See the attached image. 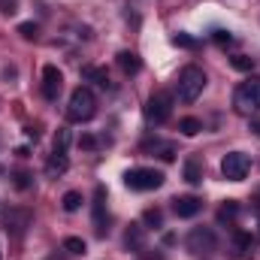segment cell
I'll return each instance as SVG.
<instances>
[{"mask_svg": "<svg viewBox=\"0 0 260 260\" xmlns=\"http://www.w3.org/2000/svg\"><path fill=\"white\" fill-rule=\"evenodd\" d=\"M15 185H18V188H27V173H18V176H15Z\"/></svg>", "mask_w": 260, "mask_h": 260, "instance_id": "26", "label": "cell"}, {"mask_svg": "<svg viewBox=\"0 0 260 260\" xmlns=\"http://www.w3.org/2000/svg\"><path fill=\"white\" fill-rule=\"evenodd\" d=\"M118 67H121L124 73H139L142 61H139V55H136V52H121V55H118Z\"/></svg>", "mask_w": 260, "mask_h": 260, "instance_id": "13", "label": "cell"}, {"mask_svg": "<svg viewBox=\"0 0 260 260\" xmlns=\"http://www.w3.org/2000/svg\"><path fill=\"white\" fill-rule=\"evenodd\" d=\"M236 245H239V251H248L251 248V236L248 233H236Z\"/></svg>", "mask_w": 260, "mask_h": 260, "instance_id": "23", "label": "cell"}, {"mask_svg": "<svg viewBox=\"0 0 260 260\" xmlns=\"http://www.w3.org/2000/svg\"><path fill=\"white\" fill-rule=\"evenodd\" d=\"M67 167H70V160H67V151H64V148H55V151H52V160H49V167H46V170H49V176H58V173H64Z\"/></svg>", "mask_w": 260, "mask_h": 260, "instance_id": "12", "label": "cell"}, {"mask_svg": "<svg viewBox=\"0 0 260 260\" xmlns=\"http://www.w3.org/2000/svg\"><path fill=\"white\" fill-rule=\"evenodd\" d=\"M103 203H106V191H103V188H97V191H94V227H97V233H100V236L106 233V221H103Z\"/></svg>", "mask_w": 260, "mask_h": 260, "instance_id": "10", "label": "cell"}, {"mask_svg": "<svg viewBox=\"0 0 260 260\" xmlns=\"http://www.w3.org/2000/svg\"><path fill=\"white\" fill-rule=\"evenodd\" d=\"M176 46H185V49H191V46H194V40H191V37H185V34H179V37H176Z\"/></svg>", "mask_w": 260, "mask_h": 260, "instance_id": "25", "label": "cell"}, {"mask_svg": "<svg viewBox=\"0 0 260 260\" xmlns=\"http://www.w3.org/2000/svg\"><path fill=\"white\" fill-rule=\"evenodd\" d=\"M170 115H173V94H170V91H154V94L148 97L145 118H148L151 124H164Z\"/></svg>", "mask_w": 260, "mask_h": 260, "instance_id": "5", "label": "cell"}, {"mask_svg": "<svg viewBox=\"0 0 260 260\" xmlns=\"http://www.w3.org/2000/svg\"><path fill=\"white\" fill-rule=\"evenodd\" d=\"M188 248H191L194 254L215 251V236H212V230H194V233L188 236Z\"/></svg>", "mask_w": 260, "mask_h": 260, "instance_id": "8", "label": "cell"}, {"mask_svg": "<svg viewBox=\"0 0 260 260\" xmlns=\"http://www.w3.org/2000/svg\"><path fill=\"white\" fill-rule=\"evenodd\" d=\"M200 209H203V200L200 197H176L173 200V212L179 218H194Z\"/></svg>", "mask_w": 260, "mask_h": 260, "instance_id": "9", "label": "cell"}, {"mask_svg": "<svg viewBox=\"0 0 260 260\" xmlns=\"http://www.w3.org/2000/svg\"><path fill=\"white\" fill-rule=\"evenodd\" d=\"M61 88H64V76H61V70H58L55 64H46L43 67V97H46V100H58Z\"/></svg>", "mask_w": 260, "mask_h": 260, "instance_id": "7", "label": "cell"}, {"mask_svg": "<svg viewBox=\"0 0 260 260\" xmlns=\"http://www.w3.org/2000/svg\"><path fill=\"white\" fill-rule=\"evenodd\" d=\"M215 43H221V46L227 43V46H230V43H233V37H230V30H215Z\"/></svg>", "mask_w": 260, "mask_h": 260, "instance_id": "24", "label": "cell"}, {"mask_svg": "<svg viewBox=\"0 0 260 260\" xmlns=\"http://www.w3.org/2000/svg\"><path fill=\"white\" fill-rule=\"evenodd\" d=\"M79 206H82V194H79V191H67L64 194V209L67 212H76Z\"/></svg>", "mask_w": 260, "mask_h": 260, "instance_id": "18", "label": "cell"}, {"mask_svg": "<svg viewBox=\"0 0 260 260\" xmlns=\"http://www.w3.org/2000/svg\"><path fill=\"white\" fill-rule=\"evenodd\" d=\"M142 221H145L148 227H160V224H164V212H160V209H145Z\"/></svg>", "mask_w": 260, "mask_h": 260, "instance_id": "17", "label": "cell"}, {"mask_svg": "<svg viewBox=\"0 0 260 260\" xmlns=\"http://www.w3.org/2000/svg\"><path fill=\"white\" fill-rule=\"evenodd\" d=\"M236 212H239V206H236V200H230L227 206H221V212H218V221H233V218H236Z\"/></svg>", "mask_w": 260, "mask_h": 260, "instance_id": "19", "label": "cell"}, {"mask_svg": "<svg viewBox=\"0 0 260 260\" xmlns=\"http://www.w3.org/2000/svg\"><path fill=\"white\" fill-rule=\"evenodd\" d=\"M124 185L130 191H157L164 185V173L151 170V167H136V170L124 173Z\"/></svg>", "mask_w": 260, "mask_h": 260, "instance_id": "3", "label": "cell"}, {"mask_svg": "<svg viewBox=\"0 0 260 260\" xmlns=\"http://www.w3.org/2000/svg\"><path fill=\"white\" fill-rule=\"evenodd\" d=\"M82 76H85V79H94L100 88H109V76H106V70H100V67H85Z\"/></svg>", "mask_w": 260, "mask_h": 260, "instance_id": "14", "label": "cell"}, {"mask_svg": "<svg viewBox=\"0 0 260 260\" xmlns=\"http://www.w3.org/2000/svg\"><path fill=\"white\" fill-rule=\"evenodd\" d=\"M64 248L70 251V254H85V239H79V236H67Z\"/></svg>", "mask_w": 260, "mask_h": 260, "instance_id": "16", "label": "cell"}, {"mask_svg": "<svg viewBox=\"0 0 260 260\" xmlns=\"http://www.w3.org/2000/svg\"><path fill=\"white\" fill-rule=\"evenodd\" d=\"M185 182L188 185H200L203 182V164H200V157H188L185 160Z\"/></svg>", "mask_w": 260, "mask_h": 260, "instance_id": "11", "label": "cell"}, {"mask_svg": "<svg viewBox=\"0 0 260 260\" xmlns=\"http://www.w3.org/2000/svg\"><path fill=\"white\" fill-rule=\"evenodd\" d=\"M82 148H94V139L91 136H82Z\"/></svg>", "mask_w": 260, "mask_h": 260, "instance_id": "27", "label": "cell"}, {"mask_svg": "<svg viewBox=\"0 0 260 260\" xmlns=\"http://www.w3.org/2000/svg\"><path fill=\"white\" fill-rule=\"evenodd\" d=\"M233 67H236V70H251L254 61H251V58H245V55H236V58H233Z\"/></svg>", "mask_w": 260, "mask_h": 260, "instance_id": "22", "label": "cell"}, {"mask_svg": "<svg viewBox=\"0 0 260 260\" xmlns=\"http://www.w3.org/2000/svg\"><path fill=\"white\" fill-rule=\"evenodd\" d=\"M248 170H251V157L245 151H230L221 160V173H224L227 182H242L248 176Z\"/></svg>", "mask_w": 260, "mask_h": 260, "instance_id": "6", "label": "cell"}, {"mask_svg": "<svg viewBox=\"0 0 260 260\" xmlns=\"http://www.w3.org/2000/svg\"><path fill=\"white\" fill-rule=\"evenodd\" d=\"M18 34H21L24 40H37V34H40V27H37L34 21H24V24H18Z\"/></svg>", "mask_w": 260, "mask_h": 260, "instance_id": "21", "label": "cell"}, {"mask_svg": "<svg viewBox=\"0 0 260 260\" xmlns=\"http://www.w3.org/2000/svg\"><path fill=\"white\" fill-rule=\"evenodd\" d=\"M124 242H127V248H142V230L139 227H130Z\"/></svg>", "mask_w": 260, "mask_h": 260, "instance_id": "20", "label": "cell"}, {"mask_svg": "<svg viewBox=\"0 0 260 260\" xmlns=\"http://www.w3.org/2000/svg\"><path fill=\"white\" fill-rule=\"evenodd\" d=\"M179 130H182L185 136H197V133L203 130V121H200V118H182V121H179Z\"/></svg>", "mask_w": 260, "mask_h": 260, "instance_id": "15", "label": "cell"}, {"mask_svg": "<svg viewBox=\"0 0 260 260\" xmlns=\"http://www.w3.org/2000/svg\"><path fill=\"white\" fill-rule=\"evenodd\" d=\"M233 106H236L239 115H254L260 109V82H254V79L242 82L233 94Z\"/></svg>", "mask_w": 260, "mask_h": 260, "instance_id": "4", "label": "cell"}, {"mask_svg": "<svg viewBox=\"0 0 260 260\" xmlns=\"http://www.w3.org/2000/svg\"><path fill=\"white\" fill-rule=\"evenodd\" d=\"M94 112H97V97H94V91H91V88H76V91L70 94V103H67V118L76 121V124H82V121H91Z\"/></svg>", "mask_w": 260, "mask_h": 260, "instance_id": "1", "label": "cell"}, {"mask_svg": "<svg viewBox=\"0 0 260 260\" xmlns=\"http://www.w3.org/2000/svg\"><path fill=\"white\" fill-rule=\"evenodd\" d=\"M206 88V73L200 70L197 64H188L182 73H179V85H176V94L182 103H194L197 97L203 94Z\"/></svg>", "mask_w": 260, "mask_h": 260, "instance_id": "2", "label": "cell"}]
</instances>
